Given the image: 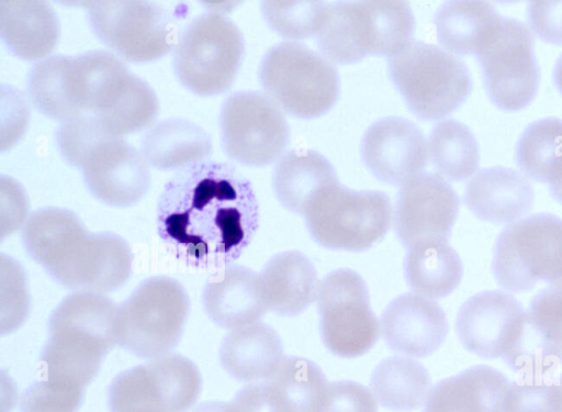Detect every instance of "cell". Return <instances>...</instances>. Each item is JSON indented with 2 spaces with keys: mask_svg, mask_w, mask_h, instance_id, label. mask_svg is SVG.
Returning a JSON list of instances; mask_svg holds the SVG:
<instances>
[{
  "mask_svg": "<svg viewBox=\"0 0 562 412\" xmlns=\"http://www.w3.org/2000/svg\"><path fill=\"white\" fill-rule=\"evenodd\" d=\"M157 233L179 260L196 268L232 265L259 226L250 181L233 165L205 159L177 171L156 209Z\"/></svg>",
  "mask_w": 562,
  "mask_h": 412,
  "instance_id": "6da1fadb",
  "label": "cell"
},
{
  "mask_svg": "<svg viewBox=\"0 0 562 412\" xmlns=\"http://www.w3.org/2000/svg\"><path fill=\"white\" fill-rule=\"evenodd\" d=\"M21 238L29 256L56 282L74 291L105 294L122 287L132 274V250L122 236L90 232L65 208L33 211Z\"/></svg>",
  "mask_w": 562,
  "mask_h": 412,
  "instance_id": "7a4b0ae2",
  "label": "cell"
},
{
  "mask_svg": "<svg viewBox=\"0 0 562 412\" xmlns=\"http://www.w3.org/2000/svg\"><path fill=\"white\" fill-rule=\"evenodd\" d=\"M414 32L415 16L405 1H337L329 3L315 42L329 62L347 65L368 56L391 58L414 41Z\"/></svg>",
  "mask_w": 562,
  "mask_h": 412,
  "instance_id": "3957f363",
  "label": "cell"
},
{
  "mask_svg": "<svg viewBox=\"0 0 562 412\" xmlns=\"http://www.w3.org/2000/svg\"><path fill=\"white\" fill-rule=\"evenodd\" d=\"M258 77L262 91L283 112L299 119L322 116L339 98L335 65L300 42L272 45L260 60Z\"/></svg>",
  "mask_w": 562,
  "mask_h": 412,
  "instance_id": "277c9868",
  "label": "cell"
},
{
  "mask_svg": "<svg viewBox=\"0 0 562 412\" xmlns=\"http://www.w3.org/2000/svg\"><path fill=\"white\" fill-rule=\"evenodd\" d=\"M171 53L180 83L198 96L213 97L235 81L245 55V38L229 16L206 11L179 32Z\"/></svg>",
  "mask_w": 562,
  "mask_h": 412,
  "instance_id": "5b68a950",
  "label": "cell"
},
{
  "mask_svg": "<svg viewBox=\"0 0 562 412\" xmlns=\"http://www.w3.org/2000/svg\"><path fill=\"white\" fill-rule=\"evenodd\" d=\"M391 81L411 112L422 120L445 119L472 91L468 66L442 47L414 40L387 58Z\"/></svg>",
  "mask_w": 562,
  "mask_h": 412,
  "instance_id": "8992f818",
  "label": "cell"
},
{
  "mask_svg": "<svg viewBox=\"0 0 562 412\" xmlns=\"http://www.w3.org/2000/svg\"><path fill=\"white\" fill-rule=\"evenodd\" d=\"M393 205L380 190H356L339 181L318 191L303 215L312 238L333 250L362 252L392 225Z\"/></svg>",
  "mask_w": 562,
  "mask_h": 412,
  "instance_id": "52a82bcc",
  "label": "cell"
},
{
  "mask_svg": "<svg viewBox=\"0 0 562 412\" xmlns=\"http://www.w3.org/2000/svg\"><path fill=\"white\" fill-rule=\"evenodd\" d=\"M189 312L190 299L180 281L149 277L117 304V345L145 359L170 354L181 339Z\"/></svg>",
  "mask_w": 562,
  "mask_h": 412,
  "instance_id": "ba28073f",
  "label": "cell"
},
{
  "mask_svg": "<svg viewBox=\"0 0 562 412\" xmlns=\"http://www.w3.org/2000/svg\"><path fill=\"white\" fill-rule=\"evenodd\" d=\"M492 271L509 293L557 282L562 277V219L537 213L507 225L496 238Z\"/></svg>",
  "mask_w": 562,
  "mask_h": 412,
  "instance_id": "9c48e42d",
  "label": "cell"
},
{
  "mask_svg": "<svg viewBox=\"0 0 562 412\" xmlns=\"http://www.w3.org/2000/svg\"><path fill=\"white\" fill-rule=\"evenodd\" d=\"M91 31L124 62L144 64L172 52L176 20L164 5L145 0L83 2Z\"/></svg>",
  "mask_w": 562,
  "mask_h": 412,
  "instance_id": "30bf717a",
  "label": "cell"
},
{
  "mask_svg": "<svg viewBox=\"0 0 562 412\" xmlns=\"http://www.w3.org/2000/svg\"><path fill=\"white\" fill-rule=\"evenodd\" d=\"M475 56L486 93L497 108L518 111L532 102L539 87L540 68L533 37L526 24L501 16Z\"/></svg>",
  "mask_w": 562,
  "mask_h": 412,
  "instance_id": "8fae6325",
  "label": "cell"
},
{
  "mask_svg": "<svg viewBox=\"0 0 562 412\" xmlns=\"http://www.w3.org/2000/svg\"><path fill=\"white\" fill-rule=\"evenodd\" d=\"M218 125L226 156L248 167L277 162L290 143L284 112L263 91L231 93L222 103Z\"/></svg>",
  "mask_w": 562,
  "mask_h": 412,
  "instance_id": "7c38bea8",
  "label": "cell"
},
{
  "mask_svg": "<svg viewBox=\"0 0 562 412\" xmlns=\"http://www.w3.org/2000/svg\"><path fill=\"white\" fill-rule=\"evenodd\" d=\"M316 303L323 343L342 358L367 354L381 334L364 279L355 270L339 268L318 283Z\"/></svg>",
  "mask_w": 562,
  "mask_h": 412,
  "instance_id": "4fadbf2b",
  "label": "cell"
},
{
  "mask_svg": "<svg viewBox=\"0 0 562 412\" xmlns=\"http://www.w3.org/2000/svg\"><path fill=\"white\" fill-rule=\"evenodd\" d=\"M459 207L448 180L424 171L400 187L392 214L394 232L406 248L423 242H448Z\"/></svg>",
  "mask_w": 562,
  "mask_h": 412,
  "instance_id": "5bb4252c",
  "label": "cell"
},
{
  "mask_svg": "<svg viewBox=\"0 0 562 412\" xmlns=\"http://www.w3.org/2000/svg\"><path fill=\"white\" fill-rule=\"evenodd\" d=\"M527 311L509 292L486 290L467 299L456 318L462 346L484 358H504L518 342Z\"/></svg>",
  "mask_w": 562,
  "mask_h": 412,
  "instance_id": "9a60e30c",
  "label": "cell"
},
{
  "mask_svg": "<svg viewBox=\"0 0 562 412\" xmlns=\"http://www.w3.org/2000/svg\"><path fill=\"white\" fill-rule=\"evenodd\" d=\"M360 154L373 177L400 187L424 172L428 163L424 133L414 122L397 115L370 124L361 140Z\"/></svg>",
  "mask_w": 562,
  "mask_h": 412,
  "instance_id": "2e32d148",
  "label": "cell"
},
{
  "mask_svg": "<svg viewBox=\"0 0 562 412\" xmlns=\"http://www.w3.org/2000/svg\"><path fill=\"white\" fill-rule=\"evenodd\" d=\"M149 164L140 149L123 137L99 145L81 167L86 187L100 202L127 208L139 202L150 187Z\"/></svg>",
  "mask_w": 562,
  "mask_h": 412,
  "instance_id": "e0dca14e",
  "label": "cell"
},
{
  "mask_svg": "<svg viewBox=\"0 0 562 412\" xmlns=\"http://www.w3.org/2000/svg\"><path fill=\"white\" fill-rule=\"evenodd\" d=\"M380 330L392 350L408 357H426L443 344L449 325L446 313L435 300L406 292L386 305Z\"/></svg>",
  "mask_w": 562,
  "mask_h": 412,
  "instance_id": "ac0fdd59",
  "label": "cell"
},
{
  "mask_svg": "<svg viewBox=\"0 0 562 412\" xmlns=\"http://www.w3.org/2000/svg\"><path fill=\"white\" fill-rule=\"evenodd\" d=\"M202 303L210 320L229 331L259 322L268 310L259 274L234 264L207 279Z\"/></svg>",
  "mask_w": 562,
  "mask_h": 412,
  "instance_id": "d6986e66",
  "label": "cell"
},
{
  "mask_svg": "<svg viewBox=\"0 0 562 412\" xmlns=\"http://www.w3.org/2000/svg\"><path fill=\"white\" fill-rule=\"evenodd\" d=\"M463 201L482 221L514 223L532 208L535 191L520 172L494 166L481 169L471 178L465 186Z\"/></svg>",
  "mask_w": 562,
  "mask_h": 412,
  "instance_id": "ffe728a7",
  "label": "cell"
},
{
  "mask_svg": "<svg viewBox=\"0 0 562 412\" xmlns=\"http://www.w3.org/2000/svg\"><path fill=\"white\" fill-rule=\"evenodd\" d=\"M132 74L125 62L109 49L69 56L66 73L69 99L81 113H101L116 100Z\"/></svg>",
  "mask_w": 562,
  "mask_h": 412,
  "instance_id": "44dd1931",
  "label": "cell"
},
{
  "mask_svg": "<svg viewBox=\"0 0 562 412\" xmlns=\"http://www.w3.org/2000/svg\"><path fill=\"white\" fill-rule=\"evenodd\" d=\"M59 33L58 16L48 2L0 1V37L15 57L35 63L53 55Z\"/></svg>",
  "mask_w": 562,
  "mask_h": 412,
  "instance_id": "7402d4cb",
  "label": "cell"
},
{
  "mask_svg": "<svg viewBox=\"0 0 562 412\" xmlns=\"http://www.w3.org/2000/svg\"><path fill=\"white\" fill-rule=\"evenodd\" d=\"M509 387L501 371L476 365L437 382L424 412H505Z\"/></svg>",
  "mask_w": 562,
  "mask_h": 412,
  "instance_id": "603a6c76",
  "label": "cell"
},
{
  "mask_svg": "<svg viewBox=\"0 0 562 412\" xmlns=\"http://www.w3.org/2000/svg\"><path fill=\"white\" fill-rule=\"evenodd\" d=\"M259 276L267 308L278 315H299L316 299L317 271L312 260L300 250L273 255Z\"/></svg>",
  "mask_w": 562,
  "mask_h": 412,
  "instance_id": "cb8c5ba5",
  "label": "cell"
},
{
  "mask_svg": "<svg viewBox=\"0 0 562 412\" xmlns=\"http://www.w3.org/2000/svg\"><path fill=\"white\" fill-rule=\"evenodd\" d=\"M283 357L278 332L260 321L229 331L220 345L223 369L241 382L268 380Z\"/></svg>",
  "mask_w": 562,
  "mask_h": 412,
  "instance_id": "d4e9b609",
  "label": "cell"
},
{
  "mask_svg": "<svg viewBox=\"0 0 562 412\" xmlns=\"http://www.w3.org/2000/svg\"><path fill=\"white\" fill-rule=\"evenodd\" d=\"M212 148V138L201 125L182 118H168L145 131L139 149L150 167L177 172L209 159Z\"/></svg>",
  "mask_w": 562,
  "mask_h": 412,
  "instance_id": "484cf974",
  "label": "cell"
},
{
  "mask_svg": "<svg viewBox=\"0 0 562 412\" xmlns=\"http://www.w3.org/2000/svg\"><path fill=\"white\" fill-rule=\"evenodd\" d=\"M112 348L78 330H48V339L41 354L44 376L86 388Z\"/></svg>",
  "mask_w": 562,
  "mask_h": 412,
  "instance_id": "4316f807",
  "label": "cell"
},
{
  "mask_svg": "<svg viewBox=\"0 0 562 412\" xmlns=\"http://www.w3.org/2000/svg\"><path fill=\"white\" fill-rule=\"evenodd\" d=\"M333 164L319 152L294 148L285 152L272 170V188L286 210L303 214L312 198L322 189L338 182Z\"/></svg>",
  "mask_w": 562,
  "mask_h": 412,
  "instance_id": "83f0119b",
  "label": "cell"
},
{
  "mask_svg": "<svg viewBox=\"0 0 562 412\" xmlns=\"http://www.w3.org/2000/svg\"><path fill=\"white\" fill-rule=\"evenodd\" d=\"M404 276L409 288L429 299L449 296L460 285L463 265L447 241H430L407 248Z\"/></svg>",
  "mask_w": 562,
  "mask_h": 412,
  "instance_id": "f1b7e54d",
  "label": "cell"
},
{
  "mask_svg": "<svg viewBox=\"0 0 562 412\" xmlns=\"http://www.w3.org/2000/svg\"><path fill=\"white\" fill-rule=\"evenodd\" d=\"M501 16L486 1L454 0L443 3L434 19L440 47L456 56L475 55Z\"/></svg>",
  "mask_w": 562,
  "mask_h": 412,
  "instance_id": "f546056e",
  "label": "cell"
},
{
  "mask_svg": "<svg viewBox=\"0 0 562 412\" xmlns=\"http://www.w3.org/2000/svg\"><path fill=\"white\" fill-rule=\"evenodd\" d=\"M370 387L382 407L408 412L426 403L431 390V379L419 361L408 356H392L375 366Z\"/></svg>",
  "mask_w": 562,
  "mask_h": 412,
  "instance_id": "4dcf8cb0",
  "label": "cell"
},
{
  "mask_svg": "<svg viewBox=\"0 0 562 412\" xmlns=\"http://www.w3.org/2000/svg\"><path fill=\"white\" fill-rule=\"evenodd\" d=\"M50 329H75L114 347L117 345V304L102 293L74 291L52 312Z\"/></svg>",
  "mask_w": 562,
  "mask_h": 412,
  "instance_id": "1f68e13d",
  "label": "cell"
},
{
  "mask_svg": "<svg viewBox=\"0 0 562 412\" xmlns=\"http://www.w3.org/2000/svg\"><path fill=\"white\" fill-rule=\"evenodd\" d=\"M428 159L446 180L461 181L474 174L480 149L472 131L454 119L436 123L427 140Z\"/></svg>",
  "mask_w": 562,
  "mask_h": 412,
  "instance_id": "d6a6232c",
  "label": "cell"
},
{
  "mask_svg": "<svg viewBox=\"0 0 562 412\" xmlns=\"http://www.w3.org/2000/svg\"><path fill=\"white\" fill-rule=\"evenodd\" d=\"M515 157L526 176L549 185L562 170V120L549 116L530 123L518 138Z\"/></svg>",
  "mask_w": 562,
  "mask_h": 412,
  "instance_id": "836d02e7",
  "label": "cell"
},
{
  "mask_svg": "<svg viewBox=\"0 0 562 412\" xmlns=\"http://www.w3.org/2000/svg\"><path fill=\"white\" fill-rule=\"evenodd\" d=\"M268 381L291 412H319L328 385L322 368L300 356H284Z\"/></svg>",
  "mask_w": 562,
  "mask_h": 412,
  "instance_id": "e575fe53",
  "label": "cell"
},
{
  "mask_svg": "<svg viewBox=\"0 0 562 412\" xmlns=\"http://www.w3.org/2000/svg\"><path fill=\"white\" fill-rule=\"evenodd\" d=\"M68 58L67 55L56 54L35 62L26 77V91L32 104L38 112L59 123L81 113L68 96Z\"/></svg>",
  "mask_w": 562,
  "mask_h": 412,
  "instance_id": "d590c367",
  "label": "cell"
},
{
  "mask_svg": "<svg viewBox=\"0 0 562 412\" xmlns=\"http://www.w3.org/2000/svg\"><path fill=\"white\" fill-rule=\"evenodd\" d=\"M159 113V101L150 85L132 74L116 100L97 115L115 137L148 130ZM95 114V113H94Z\"/></svg>",
  "mask_w": 562,
  "mask_h": 412,
  "instance_id": "8d00e7d4",
  "label": "cell"
},
{
  "mask_svg": "<svg viewBox=\"0 0 562 412\" xmlns=\"http://www.w3.org/2000/svg\"><path fill=\"white\" fill-rule=\"evenodd\" d=\"M165 401L168 412H187L196 402L202 377L188 357L170 353L146 363Z\"/></svg>",
  "mask_w": 562,
  "mask_h": 412,
  "instance_id": "74e56055",
  "label": "cell"
},
{
  "mask_svg": "<svg viewBox=\"0 0 562 412\" xmlns=\"http://www.w3.org/2000/svg\"><path fill=\"white\" fill-rule=\"evenodd\" d=\"M267 24L286 41L315 37L328 15L329 3L319 0H266L260 7Z\"/></svg>",
  "mask_w": 562,
  "mask_h": 412,
  "instance_id": "f35d334b",
  "label": "cell"
},
{
  "mask_svg": "<svg viewBox=\"0 0 562 412\" xmlns=\"http://www.w3.org/2000/svg\"><path fill=\"white\" fill-rule=\"evenodd\" d=\"M113 137L101 119L88 112L60 122L55 133L61 158L79 169L99 145Z\"/></svg>",
  "mask_w": 562,
  "mask_h": 412,
  "instance_id": "ab89813d",
  "label": "cell"
},
{
  "mask_svg": "<svg viewBox=\"0 0 562 412\" xmlns=\"http://www.w3.org/2000/svg\"><path fill=\"white\" fill-rule=\"evenodd\" d=\"M85 389L44 376L24 390L20 408L22 412H77Z\"/></svg>",
  "mask_w": 562,
  "mask_h": 412,
  "instance_id": "60d3db41",
  "label": "cell"
},
{
  "mask_svg": "<svg viewBox=\"0 0 562 412\" xmlns=\"http://www.w3.org/2000/svg\"><path fill=\"white\" fill-rule=\"evenodd\" d=\"M505 412H562L558 381L510 382Z\"/></svg>",
  "mask_w": 562,
  "mask_h": 412,
  "instance_id": "b9f144b4",
  "label": "cell"
},
{
  "mask_svg": "<svg viewBox=\"0 0 562 412\" xmlns=\"http://www.w3.org/2000/svg\"><path fill=\"white\" fill-rule=\"evenodd\" d=\"M528 319L550 342L562 346V288L548 285L531 299Z\"/></svg>",
  "mask_w": 562,
  "mask_h": 412,
  "instance_id": "7bdbcfd3",
  "label": "cell"
},
{
  "mask_svg": "<svg viewBox=\"0 0 562 412\" xmlns=\"http://www.w3.org/2000/svg\"><path fill=\"white\" fill-rule=\"evenodd\" d=\"M319 412H378L372 391L353 380H338L328 385Z\"/></svg>",
  "mask_w": 562,
  "mask_h": 412,
  "instance_id": "ee69618b",
  "label": "cell"
},
{
  "mask_svg": "<svg viewBox=\"0 0 562 412\" xmlns=\"http://www.w3.org/2000/svg\"><path fill=\"white\" fill-rule=\"evenodd\" d=\"M1 238L22 229L29 219V200L23 187L10 176L0 178Z\"/></svg>",
  "mask_w": 562,
  "mask_h": 412,
  "instance_id": "f6af8a7d",
  "label": "cell"
},
{
  "mask_svg": "<svg viewBox=\"0 0 562 412\" xmlns=\"http://www.w3.org/2000/svg\"><path fill=\"white\" fill-rule=\"evenodd\" d=\"M527 18L530 27L541 40L562 44V1H532L527 8Z\"/></svg>",
  "mask_w": 562,
  "mask_h": 412,
  "instance_id": "bcb514c9",
  "label": "cell"
},
{
  "mask_svg": "<svg viewBox=\"0 0 562 412\" xmlns=\"http://www.w3.org/2000/svg\"><path fill=\"white\" fill-rule=\"evenodd\" d=\"M231 402L236 412H291L268 381L245 386Z\"/></svg>",
  "mask_w": 562,
  "mask_h": 412,
  "instance_id": "7dc6e473",
  "label": "cell"
},
{
  "mask_svg": "<svg viewBox=\"0 0 562 412\" xmlns=\"http://www.w3.org/2000/svg\"><path fill=\"white\" fill-rule=\"evenodd\" d=\"M192 412H236L232 402L206 401L199 404Z\"/></svg>",
  "mask_w": 562,
  "mask_h": 412,
  "instance_id": "c3c4849f",
  "label": "cell"
},
{
  "mask_svg": "<svg viewBox=\"0 0 562 412\" xmlns=\"http://www.w3.org/2000/svg\"><path fill=\"white\" fill-rule=\"evenodd\" d=\"M548 186L551 196L562 204V170Z\"/></svg>",
  "mask_w": 562,
  "mask_h": 412,
  "instance_id": "681fc988",
  "label": "cell"
},
{
  "mask_svg": "<svg viewBox=\"0 0 562 412\" xmlns=\"http://www.w3.org/2000/svg\"><path fill=\"white\" fill-rule=\"evenodd\" d=\"M553 82L562 94V54L557 59L553 68Z\"/></svg>",
  "mask_w": 562,
  "mask_h": 412,
  "instance_id": "f907efd6",
  "label": "cell"
},
{
  "mask_svg": "<svg viewBox=\"0 0 562 412\" xmlns=\"http://www.w3.org/2000/svg\"><path fill=\"white\" fill-rule=\"evenodd\" d=\"M550 285H555L558 287H561L562 288V277L554 283H550Z\"/></svg>",
  "mask_w": 562,
  "mask_h": 412,
  "instance_id": "816d5d0a",
  "label": "cell"
}]
</instances>
